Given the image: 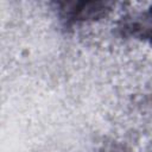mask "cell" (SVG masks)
<instances>
[{
  "mask_svg": "<svg viewBox=\"0 0 152 152\" xmlns=\"http://www.w3.org/2000/svg\"><path fill=\"white\" fill-rule=\"evenodd\" d=\"M121 31L125 36L134 37L152 45V6L142 13L125 18Z\"/></svg>",
  "mask_w": 152,
  "mask_h": 152,
  "instance_id": "2",
  "label": "cell"
},
{
  "mask_svg": "<svg viewBox=\"0 0 152 152\" xmlns=\"http://www.w3.org/2000/svg\"><path fill=\"white\" fill-rule=\"evenodd\" d=\"M110 11L108 2H71L62 4L61 17L66 25L87 20H96Z\"/></svg>",
  "mask_w": 152,
  "mask_h": 152,
  "instance_id": "1",
  "label": "cell"
}]
</instances>
